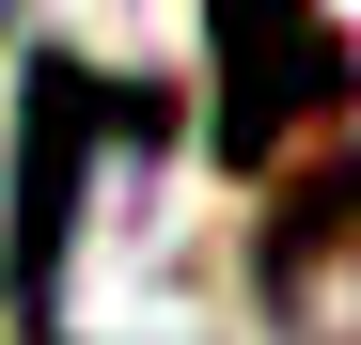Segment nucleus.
Returning <instances> with one entry per match:
<instances>
[{
  "mask_svg": "<svg viewBox=\"0 0 361 345\" xmlns=\"http://www.w3.org/2000/svg\"><path fill=\"white\" fill-rule=\"evenodd\" d=\"M157 126V94L94 79V63H47L16 79V236H0V299H16V345H63V267H79V204L94 172Z\"/></svg>",
  "mask_w": 361,
  "mask_h": 345,
  "instance_id": "obj_1",
  "label": "nucleus"
},
{
  "mask_svg": "<svg viewBox=\"0 0 361 345\" xmlns=\"http://www.w3.org/2000/svg\"><path fill=\"white\" fill-rule=\"evenodd\" d=\"M204 47H220V157H252V172L361 94L314 0H204Z\"/></svg>",
  "mask_w": 361,
  "mask_h": 345,
  "instance_id": "obj_2",
  "label": "nucleus"
}]
</instances>
